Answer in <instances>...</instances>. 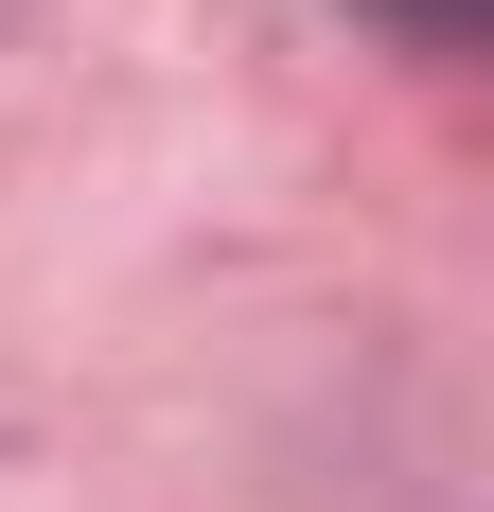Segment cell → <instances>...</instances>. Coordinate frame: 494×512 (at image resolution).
Segmentation results:
<instances>
[{
	"label": "cell",
	"instance_id": "obj_1",
	"mask_svg": "<svg viewBox=\"0 0 494 512\" xmlns=\"http://www.w3.org/2000/svg\"><path fill=\"white\" fill-rule=\"evenodd\" d=\"M353 18H406V53H477V0H353Z\"/></svg>",
	"mask_w": 494,
	"mask_h": 512
},
{
	"label": "cell",
	"instance_id": "obj_2",
	"mask_svg": "<svg viewBox=\"0 0 494 512\" xmlns=\"http://www.w3.org/2000/svg\"><path fill=\"white\" fill-rule=\"evenodd\" d=\"M0 18H18V0H0Z\"/></svg>",
	"mask_w": 494,
	"mask_h": 512
}]
</instances>
